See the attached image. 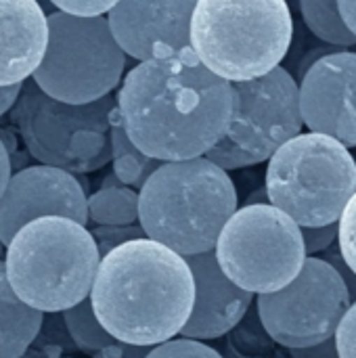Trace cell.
<instances>
[{
	"label": "cell",
	"instance_id": "cell-1",
	"mask_svg": "<svg viewBox=\"0 0 356 358\" xmlns=\"http://www.w3.org/2000/svg\"><path fill=\"white\" fill-rule=\"evenodd\" d=\"M130 143L162 164L204 157L227 132L231 84L208 71L191 48L132 67L115 96Z\"/></svg>",
	"mask_w": 356,
	"mask_h": 358
},
{
	"label": "cell",
	"instance_id": "cell-2",
	"mask_svg": "<svg viewBox=\"0 0 356 358\" xmlns=\"http://www.w3.org/2000/svg\"><path fill=\"white\" fill-rule=\"evenodd\" d=\"M193 275L178 254L151 241H128L101 258L90 306L101 327L132 348L174 340L193 310Z\"/></svg>",
	"mask_w": 356,
	"mask_h": 358
},
{
	"label": "cell",
	"instance_id": "cell-3",
	"mask_svg": "<svg viewBox=\"0 0 356 358\" xmlns=\"http://www.w3.org/2000/svg\"><path fill=\"white\" fill-rule=\"evenodd\" d=\"M235 212L231 176L206 157L162 164L138 191V227L145 237L180 258L212 252Z\"/></svg>",
	"mask_w": 356,
	"mask_h": 358
},
{
	"label": "cell",
	"instance_id": "cell-4",
	"mask_svg": "<svg viewBox=\"0 0 356 358\" xmlns=\"http://www.w3.org/2000/svg\"><path fill=\"white\" fill-rule=\"evenodd\" d=\"M294 38L285 0H195L189 42L216 78L237 84L281 67Z\"/></svg>",
	"mask_w": 356,
	"mask_h": 358
},
{
	"label": "cell",
	"instance_id": "cell-5",
	"mask_svg": "<svg viewBox=\"0 0 356 358\" xmlns=\"http://www.w3.org/2000/svg\"><path fill=\"white\" fill-rule=\"evenodd\" d=\"M101 256L90 231L69 218L27 222L4 252L13 294L38 313H65L88 300Z\"/></svg>",
	"mask_w": 356,
	"mask_h": 358
},
{
	"label": "cell",
	"instance_id": "cell-6",
	"mask_svg": "<svg viewBox=\"0 0 356 358\" xmlns=\"http://www.w3.org/2000/svg\"><path fill=\"white\" fill-rule=\"evenodd\" d=\"M264 191L300 229L336 224L356 193L355 157L329 136L298 134L269 159Z\"/></svg>",
	"mask_w": 356,
	"mask_h": 358
},
{
	"label": "cell",
	"instance_id": "cell-7",
	"mask_svg": "<svg viewBox=\"0 0 356 358\" xmlns=\"http://www.w3.org/2000/svg\"><path fill=\"white\" fill-rule=\"evenodd\" d=\"M113 109L111 94L88 105H67L27 80L13 107V124L40 166L78 176L97 172L111 162Z\"/></svg>",
	"mask_w": 356,
	"mask_h": 358
},
{
	"label": "cell",
	"instance_id": "cell-8",
	"mask_svg": "<svg viewBox=\"0 0 356 358\" xmlns=\"http://www.w3.org/2000/svg\"><path fill=\"white\" fill-rule=\"evenodd\" d=\"M46 21L48 44L31 82L67 105H88L109 96L122 84L126 55L115 44L107 17L78 19L52 10Z\"/></svg>",
	"mask_w": 356,
	"mask_h": 358
},
{
	"label": "cell",
	"instance_id": "cell-9",
	"mask_svg": "<svg viewBox=\"0 0 356 358\" xmlns=\"http://www.w3.org/2000/svg\"><path fill=\"white\" fill-rule=\"evenodd\" d=\"M214 256L222 275L252 296L287 287L306 260L300 227L271 203L237 208L218 235Z\"/></svg>",
	"mask_w": 356,
	"mask_h": 358
},
{
	"label": "cell",
	"instance_id": "cell-10",
	"mask_svg": "<svg viewBox=\"0 0 356 358\" xmlns=\"http://www.w3.org/2000/svg\"><path fill=\"white\" fill-rule=\"evenodd\" d=\"M271 340L285 350H304L334 340L350 308L342 277L321 258H306L300 275L283 289L254 300Z\"/></svg>",
	"mask_w": 356,
	"mask_h": 358
},
{
	"label": "cell",
	"instance_id": "cell-11",
	"mask_svg": "<svg viewBox=\"0 0 356 358\" xmlns=\"http://www.w3.org/2000/svg\"><path fill=\"white\" fill-rule=\"evenodd\" d=\"M233 113L222 136L235 147L250 166L269 162L287 141L302 134L300 86L285 69L231 84Z\"/></svg>",
	"mask_w": 356,
	"mask_h": 358
},
{
	"label": "cell",
	"instance_id": "cell-12",
	"mask_svg": "<svg viewBox=\"0 0 356 358\" xmlns=\"http://www.w3.org/2000/svg\"><path fill=\"white\" fill-rule=\"evenodd\" d=\"M48 216L88 224L86 193L80 178L40 164L19 170L0 197V243L6 248L19 229Z\"/></svg>",
	"mask_w": 356,
	"mask_h": 358
},
{
	"label": "cell",
	"instance_id": "cell-13",
	"mask_svg": "<svg viewBox=\"0 0 356 358\" xmlns=\"http://www.w3.org/2000/svg\"><path fill=\"white\" fill-rule=\"evenodd\" d=\"M302 124L346 149L356 147V52L319 59L298 82Z\"/></svg>",
	"mask_w": 356,
	"mask_h": 358
},
{
	"label": "cell",
	"instance_id": "cell-14",
	"mask_svg": "<svg viewBox=\"0 0 356 358\" xmlns=\"http://www.w3.org/2000/svg\"><path fill=\"white\" fill-rule=\"evenodd\" d=\"M193 8L195 0H122L109 10L107 25L122 52L145 63L191 48Z\"/></svg>",
	"mask_w": 356,
	"mask_h": 358
},
{
	"label": "cell",
	"instance_id": "cell-15",
	"mask_svg": "<svg viewBox=\"0 0 356 358\" xmlns=\"http://www.w3.org/2000/svg\"><path fill=\"white\" fill-rule=\"evenodd\" d=\"M185 262L193 275L195 298L191 317L178 336H183V340L206 342L231 334L254 304V296L239 289L222 275L214 250L189 256Z\"/></svg>",
	"mask_w": 356,
	"mask_h": 358
},
{
	"label": "cell",
	"instance_id": "cell-16",
	"mask_svg": "<svg viewBox=\"0 0 356 358\" xmlns=\"http://www.w3.org/2000/svg\"><path fill=\"white\" fill-rule=\"evenodd\" d=\"M48 44V21L36 0H0V88L27 82Z\"/></svg>",
	"mask_w": 356,
	"mask_h": 358
},
{
	"label": "cell",
	"instance_id": "cell-17",
	"mask_svg": "<svg viewBox=\"0 0 356 358\" xmlns=\"http://www.w3.org/2000/svg\"><path fill=\"white\" fill-rule=\"evenodd\" d=\"M44 315L25 306L10 289L0 260V358H21L42 329Z\"/></svg>",
	"mask_w": 356,
	"mask_h": 358
},
{
	"label": "cell",
	"instance_id": "cell-18",
	"mask_svg": "<svg viewBox=\"0 0 356 358\" xmlns=\"http://www.w3.org/2000/svg\"><path fill=\"white\" fill-rule=\"evenodd\" d=\"M111 162H113L111 174L118 178V182L136 193L143 189L147 178L162 166V162L143 155L130 143V138L122 128L118 109L111 111Z\"/></svg>",
	"mask_w": 356,
	"mask_h": 358
},
{
	"label": "cell",
	"instance_id": "cell-19",
	"mask_svg": "<svg viewBox=\"0 0 356 358\" xmlns=\"http://www.w3.org/2000/svg\"><path fill=\"white\" fill-rule=\"evenodd\" d=\"M88 222L94 227H134L138 222V193L128 187L99 189L86 197Z\"/></svg>",
	"mask_w": 356,
	"mask_h": 358
},
{
	"label": "cell",
	"instance_id": "cell-20",
	"mask_svg": "<svg viewBox=\"0 0 356 358\" xmlns=\"http://www.w3.org/2000/svg\"><path fill=\"white\" fill-rule=\"evenodd\" d=\"M300 13L313 36L323 40L327 46L344 50L348 46H356V36L344 23L336 0H302Z\"/></svg>",
	"mask_w": 356,
	"mask_h": 358
},
{
	"label": "cell",
	"instance_id": "cell-21",
	"mask_svg": "<svg viewBox=\"0 0 356 358\" xmlns=\"http://www.w3.org/2000/svg\"><path fill=\"white\" fill-rule=\"evenodd\" d=\"M63 323H65V329H67L69 338L73 340V344L84 352H101V350H109L118 344L97 321L90 300H84V302L76 304L73 308L65 310Z\"/></svg>",
	"mask_w": 356,
	"mask_h": 358
},
{
	"label": "cell",
	"instance_id": "cell-22",
	"mask_svg": "<svg viewBox=\"0 0 356 358\" xmlns=\"http://www.w3.org/2000/svg\"><path fill=\"white\" fill-rule=\"evenodd\" d=\"M235 338V358H290V352L271 340V336L264 331L258 310L252 304L241 323L233 329Z\"/></svg>",
	"mask_w": 356,
	"mask_h": 358
},
{
	"label": "cell",
	"instance_id": "cell-23",
	"mask_svg": "<svg viewBox=\"0 0 356 358\" xmlns=\"http://www.w3.org/2000/svg\"><path fill=\"white\" fill-rule=\"evenodd\" d=\"M338 250L344 264L356 275V193L338 220Z\"/></svg>",
	"mask_w": 356,
	"mask_h": 358
},
{
	"label": "cell",
	"instance_id": "cell-24",
	"mask_svg": "<svg viewBox=\"0 0 356 358\" xmlns=\"http://www.w3.org/2000/svg\"><path fill=\"white\" fill-rule=\"evenodd\" d=\"M92 239H94V245H97V252L99 256H107L111 250L128 243V241H136V239H147L143 229L138 224L134 227H94V229H88Z\"/></svg>",
	"mask_w": 356,
	"mask_h": 358
},
{
	"label": "cell",
	"instance_id": "cell-25",
	"mask_svg": "<svg viewBox=\"0 0 356 358\" xmlns=\"http://www.w3.org/2000/svg\"><path fill=\"white\" fill-rule=\"evenodd\" d=\"M145 358H225L218 350L193 340H170L151 348Z\"/></svg>",
	"mask_w": 356,
	"mask_h": 358
},
{
	"label": "cell",
	"instance_id": "cell-26",
	"mask_svg": "<svg viewBox=\"0 0 356 358\" xmlns=\"http://www.w3.org/2000/svg\"><path fill=\"white\" fill-rule=\"evenodd\" d=\"M115 2H105V0H52L55 10H61L69 17L78 19H97V17H107L109 10L113 8Z\"/></svg>",
	"mask_w": 356,
	"mask_h": 358
},
{
	"label": "cell",
	"instance_id": "cell-27",
	"mask_svg": "<svg viewBox=\"0 0 356 358\" xmlns=\"http://www.w3.org/2000/svg\"><path fill=\"white\" fill-rule=\"evenodd\" d=\"M302 243L306 258H317V254L327 252L332 245L338 243V222L327 227H315V229H300Z\"/></svg>",
	"mask_w": 356,
	"mask_h": 358
},
{
	"label": "cell",
	"instance_id": "cell-28",
	"mask_svg": "<svg viewBox=\"0 0 356 358\" xmlns=\"http://www.w3.org/2000/svg\"><path fill=\"white\" fill-rule=\"evenodd\" d=\"M338 358H356V302L350 304L334 336Z\"/></svg>",
	"mask_w": 356,
	"mask_h": 358
},
{
	"label": "cell",
	"instance_id": "cell-29",
	"mask_svg": "<svg viewBox=\"0 0 356 358\" xmlns=\"http://www.w3.org/2000/svg\"><path fill=\"white\" fill-rule=\"evenodd\" d=\"M321 260L323 262H327L332 268H336V273L342 277V281H344V285H346V289H348V296H350V304H355L356 302V275L344 264V260H342V256H340V250H338V243L336 245H332L327 252H323L321 254Z\"/></svg>",
	"mask_w": 356,
	"mask_h": 358
},
{
	"label": "cell",
	"instance_id": "cell-30",
	"mask_svg": "<svg viewBox=\"0 0 356 358\" xmlns=\"http://www.w3.org/2000/svg\"><path fill=\"white\" fill-rule=\"evenodd\" d=\"M290 358H338L336 352V342L329 340L325 344L313 346V348H304V350H287Z\"/></svg>",
	"mask_w": 356,
	"mask_h": 358
},
{
	"label": "cell",
	"instance_id": "cell-31",
	"mask_svg": "<svg viewBox=\"0 0 356 358\" xmlns=\"http://www.w3.org/2000/svg\"><path fill=\"white\" fill-rule=\"evenodd\" d=\"M21 86H23V84L0 88V117H2L6 111H10V109L15 107V103H17V99H19V92H21Z\"/></svg>",
	"mask_w": 356,
	"mask_h": 358
},
{
	"label": "cell",
	"instance_id": "cell-32",
	"mask_svg": "<svg viewBox=\"0 0 356 358\" xmlns=\"http://www.w3.org/2000/svg\"><path fill=\"white\" fill-rule=\"evenodd\" d=\"M10 176H13L10 157H8V151H6L4 143L0 141V197H2V193H4V189H6V185H8V180H10Z\"/></svg>",
	"mask_w": 356,
	"mask_h": 358
},
{
	"label": "cell",
	"instance_id": "cell-33",
	"mask_svg": "<svg viewBox=\"0 0 356 358\" xmlns=\"http://www.w3.org/2000/svg\"><path fill=\"white\" fill-rule=\"evenodd\" d=\"M338 8H340V15H342L344 23L356 36V0H340Z\"/></svg>",
	"mask_w": 356,
	"mask_h": 358
},
{
	"label": "cell",
	"instance_id": "cell-34",
	"mask_svg": "<svg viewBox=\"0 0 356 358\" xmlns=\"http://www.w3.org/2000/svg\"><path fill=\"white\" fill-rule=\"evenodd\" d=\"M4 252H6V248H4V245H2V243H0V256H2V254H4Z\"/></svg>",
	"mask_w": 356,
	"mask_h": 358
}]
</instances>
